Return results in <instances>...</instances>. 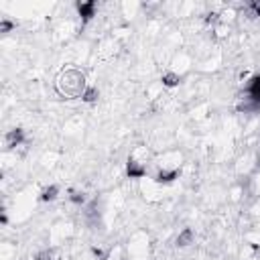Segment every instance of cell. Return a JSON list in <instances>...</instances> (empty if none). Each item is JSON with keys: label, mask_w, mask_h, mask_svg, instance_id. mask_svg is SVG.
I'll return each instance as SVG.
<instances>
[{"label": "cell", "mask_w": 260, "mask_h": 260, "mask_svg": "<svg viewBox=\"0 0 260 260\" xmlns=\"http://www.w3.org/2000/svg\"><path fill=\"white\" fill-rule=\"evenodd\" d=\"M53 83H55V91L65 100H77V98L81 100L85 89L89 87L87 79H85V73L75 65H65L57 73Z\"/></svg>", "instance_id": "cell-1"}, {"label": "cell", "mask_w": 260, "mask_h": 260, "mask_svg": "<svg viewBox=\"0 0 260 260\" xmlns=\"http://www.w3.org/2000/svg\"><path fill=\"white\" fill-rule=\"evenodd\" d=\"M146 256H148V238L138 232L128 242V260H146Z\"/></svg>", "instance_id": "cell-2"}, {"label": "cell", "mask_w": 260, "mask_h": 260, "mask_svg": "<svg viewBox=\"0 0 260 260\" xmlns=\"http://www.w3.org/2000/svg\"><path fill=\"white\" fill-rule=\"evenodd\" d=\"M24 144V132L20 128H12L6 132L4 136V146L10 150V148H16V146H22Z\"/></svg>", "instance_id": "cell-3"}, {"label": "cell", "mask_w": 260, "mask_h": 260, "mask_svg": "<svg viewBox=\"0 0 260 260\" xmlns=\"http://www.w3.org/2000/svg\"><path fill=\"white\" fill-rule=\"evenodd\" d=\"M57 193H59V187L57 185H51L47 189L41 191V201H55L57 199Z\"/></svg>", "instance_id": "cell-4"}, {"label": "cell", "mask_w": 260, "mask_h": 260, "mask_svg": "<svg viewBox=\"0 0 260 260\" xmlns=\"http://www.w3.org/2000/svg\"><path fill=\"white\" fill-rule=\"evenodd\" d=\"M81 100H83V102H89V104H91V102H95V100H98V91H95V87H91V85H89V87L85 89V93H83V98H81Z\"/></svg>", "instance_id": "cell-5"}]
</instances>
